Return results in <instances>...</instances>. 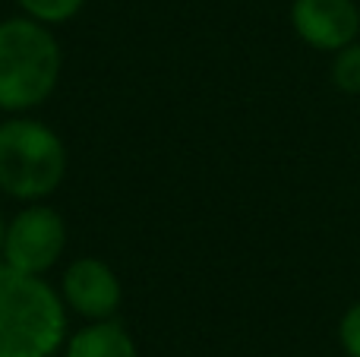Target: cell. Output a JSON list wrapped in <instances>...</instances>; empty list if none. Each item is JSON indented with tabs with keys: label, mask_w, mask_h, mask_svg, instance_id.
Masks as SVG:
<instances>
[{
	"label": "cell",
	"mask_w": 360,
	"mask_h": 357,
	"mask_svg": "<svg viewBox=\"0 0 360 357\" xmlns=\"http://www.w3.org/2000/svg\"><path fill=\"white\" fill-rule=\"evenodd\" d=\"M60 79V44L38 19L0 22V111H32Z\"/></svg>",
	"instance_id": "7a4b0ae2"
},
{
	"label": "cell",
	"mask_w": 360,
	"mask_h": 357,
	"mask_svg": "<svg viewBox=\"0 0 360 357\" xmlns=\"http://www.w3.org/2000/svg\"><path fill=\"white\" fill-rule=\"evenodd\" d=\"M67 332V310L41 275L0 263V357H51Z\"/></svg>",
	"instance_id": "6da1fadb"
},
{
	"label": "cell",
	"mask_w": 360,
	"mask_h": 357,
	"mask_svg": "<svg viewBox=\"0 0 360 357\" xmlns=\"http://www.w3.org/2000/svg\"><path fill=\"white\" fill-rule=\"evenodd\" d=\"M63 301L79 316L111 320L124 301V291L111 266L95 257H82L63 272Z\"/></svg>",
	"instance_id": "8992f818"
},
{
	"label": "cell",
	"mask_w": 360,
	"mask_h": 357,
	"mask_svg": "<svg viewBox=\"0 0 360 357\" xmlns=\"http://www.w3.org/2000/svg\"><path fill=\"white\" fill-rule=\"evenodd\" d=\"M4 238H6V221H4V215H0V253H4Z\"/></svg>",
	"instance_id": "8fae6325"
},
{
	"label": "cell",
	"mask_w": 360,
	"mask_h": 357,
	"mask_svg": "<svg viewBox=\"0 0 360 357\" xmlns=\"http://www.w3.org/2000/svg\"><path fill=\"white\" fill-rule=\"evenodd\" d=\"M67 357H139L130 332L120 323L95 320V326H86L73 335L67 345Z\"/></svg>",
	"instance_id": "52a82bcc"
},
{
	"label": "cell",
	"mask_w": 360,
	"mask_h": 357,
	"mask_svg": "<svg viewBox=\"0 0 360 357\" xmlns=\"http://www.w3.org/2000/svg\"><path fill=\"white\" fill-rule=\"evenodd\" d=\"M338 345L348 357H360V301H354L338 320Z\"/></svg>",
	"instance_id": "30bf717a"
},
{
	"label": "cell",
	"mask_w": 360,
	"mask_h": 357,
	"mask_svg": "<svg viewBox=\"0 0 360 357\" xmlns=\"http://www.w3.org/2000/svg\"><path fill=\"white\" fill-rule=\"evenodd\" d=\"M329 79L338 92L345 95H360V38L332 54L329 63Z\"/></svg>",
	"instance_id": "ba28073f"
},
{
	"label": "cell",
	"mask_w": 360,
	"mask_h": 357,
	"mask_svg": "<svg viewBox=\"0 0 360 357\" xmlns=\"http://www.w3.org/2000/svg\"><path fill=\"white\" fill-rule=\"evenodd\" d=\"M288 19L307 48L326 54L360 38V6L354 0H291Z\"/></svg>",
	"instance_id": "5b68a950"
},
{
	"label": "cell",
	"mask_w": 360,
	"mask_h": 357,
	"mask_svg": "<svg viewBox=\"0 0 360 357\" xmlns=\"http://www.w3.org/2000/svg\"><path fill=\"white\" fill-rule=\"evenodd\" d=\"M67 250V225L51 206H29L6 225L4 263L13 269L44 275Z\"/></svg>",
	"instance_id": "277c9868"
},
{
	"label": "cell",
	"mask_w": 360,
	"mask_h": 357,
	"mask_svg": "<svg viewBox=\"0 0 360 357\" xmlns=\"http://www.w3.org/2000/svg\"><path fill=\"white\" fill-rule=\"evenodd\" d=\"M67 149L48 124L13 117L0 124V190L13 200L38 202L60 187Z\"/></svg>",
	"instance_id": "3957f363"
},
{
	"label": "cell",
	"mask_w": 360,
	"mask_h": 357,
	"mask_svg": "<svg viewBox=\"0 0 360 357\" xmlns=\"http://www.w3.org/2000/svg\"><path fill=\"white\" fill-rule=\"evenodd\" d=\"M22 6V13L29 19H38L44 25H54V22H67L73 19L76 13L82 10L86 0H16Z\"/></svg>",
	"instance_id": "9c48e42d"
}]
</instances>
